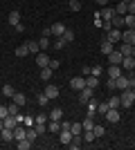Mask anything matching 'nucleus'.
Listing matches in <instances>:
<instances>
[{
	"instance_id": "1",
	"label": "nucleus",
	"mask_w": 135,
	"mask_h": 150,
	"mask_svg": "<svg viewBox=\"0 0 135 150\" xmlns=\"http://www.w3.org/2000/svg\"><path fill=\"white\" fill-rule=\"evenodd\" d=\"M119 101H122V108H131L133 105V101H135V92L131 88L122 90V94H119Z\"/></svg>"
},
{
	"instance_id": "2",
	"label": "nucleus",
	"mask_w": 135,
	"mask_h": 150,
	"mask_svg": "<svg viewBox=\"0 0 135 150\" xmlns=\"http://www.w3.org/2000/svg\"><path fill=\"white\" fill-rule=\"evenodd\" d=\"M104 117H106L108 123H117L119 121V108H108V112L104 114Z\"/></svg>"
},
{
	"instance_id": "3",
	"label": "nucleus",
	"mask_w": 135,
	"mask_h": 150,
	"mask_svg": "<svg viewBox=\"0 0 135 150\" xmlns=\"http://www.w3.org/2000/svg\"><path fill=\"white\" fill-rule=\"evenodd\" d=\"M43 92H45V96H47L50 101H52V99H56L59 94H61V92H59V88H56V85H52V83H47V85H45Z\"/></svg>"
},
{
	"instance_id": "4",
	"label": "nucleus",
	"mask_w": 135,
	"mask_h": 150,
	"mask_svg": "<svg viewBox=\"0 0 135 150\" xmlns=\"http://www.w3.org/2000/svg\"><path fill=\"white\" fill-rule=\"evenodd\" d=\"M122 52H119V50H113V52H110V54H108V63H110V65H122Z\"/></svg>"
},
{
	"instance_id": "5",
	"label": "nucleus",
	"mask_w": 135,
	"mask_h": 150,
	"mask_svg": "<svg viewBox=\"0 0 135 150\" xmlns=\"http://www.w3.org/2000/svg\"><path fill=\"white\" fill-rule=\"evenodd\" d=\"M70 88L72 90H84L86 88V76H74L70 81Z\"/></svg>"
},
{
	"instance_id": "6",
	"label": "nucleus",
	"mask_w": 135,
	"mask_h": 150,
	"mask_svg": "<svg viewBox=\"0 0 135 150\" xmlns=\"http://www.w3.org/2000/svg\"><path fill=\"white\" fill-rule=\"evenodd\" d=\"M90 99H92V88L86 85L84 90H79V101H81V103H88Z\"/></svg>"
},
{
	"instance_id": "7",
	"label": "nucleus",
	"mask_w": 135,
	"mask_h": 150,
	"mask_svg": "<svg viewBox=\"0 0 135 150\" xmlns=\"http://www.w3.org/2000/svg\"><path fill=\"white\" fill-rule=\"evenodd\" d=\"M106 38H108L110 43H122V31H119V29H115V27H113V29H110L108 34H106Z\"/></svg>"
},
{
	"instance_id": "8",
	"label": "nucleus",
	"mask_w": 135,
	"mask_h": 150,
	"mask_svg": "<svg viewBox=\"0 0 135 150\" xmlns=\"http://www.w3.org/2000/svg\"><path fill=\"white\" fill-rule=\"evenodd\" d=\"M25 134H27V128L25 125H16V128H14V141H20V139H25Z\"/></svg>"
},
{
	"instance_id": "9",
	"label": "nucleus",
	"mask_w": 135,
	"mask_h": 150,
	"mask_svg": "<svg viewBox=\"0 0 135 150\" xmlns=\"http://www.w3.org/2000/svg\"><path fill=\"white\" fill-rule=\"evenodd\" d=\"M122 43H131V45H135V29H126V31H122Z\"/></svg>"
},
{
	"instance_id": "10",
	"label": "nucleus",
	"mask_w": 135,
	"mask_h": 150,
	"mask_svg": "<svg viewBox=\"0 0 135 150\" xmlns=\"http://www.w3.org/2000/svg\"><path fill=\"white\" fill-rule=\"evenodd\" d=\"M115 88L117 90H126V88H131V85H129V76H117V79H115Z\"/></svg>"
},
{
	"instance_id": "11",
	"label": "nucleus",
	"mask_w": 135,
	"mask_h": 150,
	"mask_svg": "<svg viewBox=\"0 0 135 150\" xmlns=\"http://www.w3.org/2000/svg\"><path fill=\"white\" fill-rule=\"evenodd\" d=\"M0 139H2L5 144L14 141V130H11V128H2V130H0Z\"/></svg>"
},
{
	"instance_id": "12",
	"label": "nucleus",
	"mask_w": 135,
	"mask_h": 150,
	"mask_svg": "<svg viewBox=\"0 0 135 150\" xmlns=\"http://www.w3.org/2000/svg\"><path fill=\"white\" fill-rule=\"evenodd\" d=\"M36 65H39L41 69L47 67V65H50V56H47V54H41V52H39V54H36Z\"/></svg>"
},
{
	"instance_id": "13",
	"label": "nucleus",
	"mask_w": 135,
	"mask_h": 150,
	"mask_svg": "<svg viewBox=\"0 0 135 150\" xmlns=\"http://www.w3.org/2000/svg\"><path fill=\"white\" fill-rule=\"evenodd\" d=\"M72 137H74V134H72L70 130H61V132H59V141H61V144H65V146L72 141Z\"/></svg>"
},
{
	"instance_id": "14",
	"label": "nucleus",
	"mask_w": 135,
	"mask_h": 150,
	"mask_svg": "<svg viewBox=\"0 0 135 150\" xmlns=\"http://www.w3.org/2000/svg\"><path fill=\"white\" fill-rule=\"evenodd\" d=\"M122 67L126 69V72L135 69V58H133V56H124V58H122Z\"/></svg>"
},
{
	"instance_id": "15",
	"label": "nucleus",
	"mask_w": 135,
	"mask_h": 150,
	"mask_svg": "<svg viewBox=\"0 0 135 150\" xmlns=\"http://www.w3.org/2000/svg\"><path fill=\"white\" fill-rule=\"evenodd\" d=\"M113 50H115V43H110L108 38H104V40H101V54H106V56H108Z\"/></svg>"
},
{
	"instance_id": "16",
	"label": "nucleus",
	"mask_w": 135,
	"mask_h": 150,
	"mask_svg": "<svg viewBox=\"0 0 135 150\" xmlns=\"http://www.w3.org/2000/svg\"><path fill=\"white\" fill-rule=\"evenodd\" d=\"M106 72H108V79H117V76H122V65H110Z\"/></svg>"
},
{
	"instance_id": "17",
	"label": "nucleus",
	"mask_w": 135,
	"mask_h": 150,
	"mask_svg": "<svg viewBox=\"0 0 135 150\" xmlns=\"http://www.w3.org/2000/svg\"><path fill=\"white\" fill-rule=\"evenodd\" d=\"M11 99H14V103H16L18 108H23V105L27 103V96H25L23 92H14V96H11Z\"/></svg>"
},
{
	"instance_id": "18",
	"label": "nucleus",
	"mask_w": 135,
	"mask_h": 150,
	"mask_svg": "<svg viewBox=\"0 0 135 150\" xmlns=\"http://www.w3.org/2000/svg\"><path fill=\"white\" fill-rule=\"evenodd\" d=\"M50 29H52V36H63L65 25H63V23H54V25H52Z\"/></svg>"
},
{
	"instance_id": "19",
	"label": "nucleus",
	"mask_w": 135,
	"mask_h": 150,
	"mask_svg": "<svg viewBox=\"0 0 135 150\" xmlns=\"http://www.w3.org/2000/svg\"><path fill=\"white\" fill-rule=\"evenodd\" d=\"M7 23H9L11 27H16V25L20 23V11H16V9H14V11L9 13V18H7Z\"/></svg>"
},
{
	"instance_id": "20",
	"label": "nucleus",
	"mask_w": 135,
	"mask_h": 150,
	"mask_svg": "<svg viewBox=\"0 0 135 150\" xmlns=\"http://www.w3.org/2000/svg\"><path fill=\"white\" fill-rule=\"evenodd\" d=\"M99 16H104V20H110L113 16H115V7H108V5H106V7L101 9V13H99Z\"/></svg>"
},
{
	"instance_id": "21",
	"label": "nucleus",
	"mask_w": 135,
	"mask_h": 150,
	"mask_svg": "<svg viewBox=\"0 0 135 150\" xmlns=\"http://www.w3.org/2000/svg\"><path fill=\"white\" fill-rule=\"evenodd\" d=\"M86 85H88V88H99V76H92V74H88L86 76Z\"/></svg>"
},
{
	"instance_id": "22",
	"label": "nucleus",
	"mask_w": 135,
	"mask_h": 150,
	"mask_svg": "<svg viewBox=\"0 0 135 150\" xmlns=\"http://www.w3.org/2000/svg\"><path fill=\"white\" fill-rule=\"evenodd\" d=\"M27 50H29V54H39L41 52V45H39V40H27Z\"/></svg>"
},
{
	"instance_id": "23",
	"label": "nucleus",
	"mask_w": 135,
	"mask_h": 150,
	"mask_svg": "<svg viewBox=\"0 0 135 150\" xmlns=\"http://www.w3.org/2000/svg\"><path fill=\"white\" fill-rule=\"evenodd\" d=\"M14 54H16V56H18V58H25L27 54H29V50H27V45L23 43V45H18V47L14 50Z\"/></svg>"
},
{
	"instance_id": "24",
	"label": "nucleus",
	"mask_w": 135,
	"mask_h": 150,
	"mask_svg": "<svg viewBox=\"0 0 135 150\" xmlns=\"http://www.w3.org/2000/svg\"><path fill=\"white\" fill-rule=\"evenodd\" d=\"M81 144H84V141H81V134H77V137H72V141L68 144V148H70V150H79Z\"/></svg>"
},
{
	"instance_id": "25",
	"label": "nucleus",
	"mask_w": 135,
	"mask_h": 150,
	"mask_svg": "<svg viewBox=\"0 0 135 150\" xmlns=\"http://www.w3.org/2000/svg\"><path fill=\"white\" fill-rule=\"evenodd\" d=\"M110 25L115 27V29H119V27L124 25V16H119V13H115V16L110 18Z\"/></svg>"
},
{
	"instance_id": "26",
	"label": "nucleus",
	"mask_w": 135,
	"mask_h": 150,
	"mask_svg": "<svg viewBox=\"0 0 135 150\" xmlns=\"http://www.w3.org/2000/svg\"><path fill=\"white\" fill-rule=\"evenodd\" d=\"M124 25H126V29H135V16L133 13H126V16H124Z\"/></svg>"
},
{
	"instance_id": "27",
	"label": "nucleus",
	"mask_w": 135,
	"mask_h": 150,
	"mask_svg": "<svg viewBox=\"0 0 135 150\" xmlns=\"http://www.w3.org/2000/svg\"><path fill=\"white\" fill-rule=\"evenodd\" d=\"M32 144H34V141H29V139H20V141H16V146H18V150H29V148H32Z\"/></svg>"
},
{
	"instance_id": "28",
	"label": "nucleus",
	"mask_w": 135,
	"mask_h": 150,
	"mask_svg": "<svg viewBox=\"0 0 135 150\" xmlns=\"http://www.w3.org/2000/svg\"><path fill=\"white\" fill-rule=\"evenodd\" d=\"M115 13H119V16H126V13H129V5H126V2H117Z\"/></svg>"
},
{
	"instance_id": "29",
	"label": "nucleus",
	"mask_w": 135,
	"mask_h": 150,
	"mask_svg": "<svg viewBox=\"0 0 135 150\" xmlns=\"http://www.w3.org/2000/svg\"><path fill=\"white\" fill-rule=\"evenodd\" d=\"M36 103H39L41 108H45L47 103H50V99L45 96V92H39V94H36Z\"/></svg>"
},
{
	"instance_id": "30",
	"label": "nucleus",
	"mask_w": 135,
	"mask_h": 150,
	"mask_svg": "<svg viewBox=\"0 0 135 150\" xmlns=\"http://www.w3.org/2000/svg\"><path fill=\"white\" fill-rule=\"evenodd\" d=\"M108 101H101V103H97V114H101V117H104V114H106V112H108Z\"/></svg>"
},
{
	"instance_id": "31",
	"label": "nucleus",
	"mask_w": 135,
	"mask_h": 150,
	"mask_svg": "<svg viewBox=\"0 0 135 150\" xmlns=\"http://www.w3.org/2000/svg\"><path fill=\"white\" fill-rule=\"evenodd\" d=\"M50 119H54V121H61V119H63V110H61V108H54V110L50 112Z\"/></svg>"
},
{
	"instance_id": "32",
	"label": "nucleus",
	"mask_w": 135,
	"mask_h": 150,
	"mask_svg": "<svg viewBox=\"0 0 135 150\" xmlns=\"http://www.w3.org/2000/svg\"><path fill=\"white\" fill-rule=\"evenodd\" d=\"M52 74H54V72H52V67H50V65L41 69V79H43V81H50V79H52Z\"/></svg>"
},
{
	"instance_id": "33",
	"label": "nucleus",
	"mask_w": 135,
	"mask_h": 150,
	"mask_svg": "<svg viewBox=\"0 0 135 150\" xmlns=\"http://www.w3.org/2000/svg\"><path fill=\"white\" fill-rule=\"evenodd\" d=\"M70 132L77 137V134H84V125L81 123H70Z\"/></svg>"
},
{
	"instance_id": "34",
	"label": "nucleus",
	"mask_w": 135,
	"mask_h": 150,
	"mask_svg": "<svg viewBox=\"0 0 135 150\" xmlns=\"http://www.w3.org/2000/svg\"><path fill=\"white\" fill-rule=\"evenodd\" d=\"M119 52H122V56H131V52H133V45H131V43H122Z\"/></svg>"
},
{
	"instance_id": "35",
	"label": "nucleus",
	"mask_w": 135,
	"mask_h": 150,
	"mask_svg": "<svg viewBox=\"0 0 135 150\" xmlns=\"http://www.w3.org/2000/svg\"><path fill=\"white\" fill-rule=\"evenodd\" d=\"M47 130H50V132H61V121L50 119V125H47Z\"/></svg>"
},
{
	"instance_id": "36",
	"label": "nucleus",
	"mask_w": 135,
	"mask_h": 150,
	"mask_svg": "<svg viewBox=\"0 0 135 150\" xmlns=\"http://www.w3.org/2000/svg\"><path fill=\"white\" fill-rule=\"evenodd\" d=\"M61 38H63L65 43H72V40H74V31H72V29H65V31H63V36H61Z\"/></svg>"
},
{
	"instance_id": "37",
	"label": "nucleus",
	"mask_w": 135,
	"mask_h": 150,
	"mask_svg": "<svg viewBox=\"0 0 135 150\" xmlns=\"http://www.w3.org/2000/svg\"><path fill=\"white\" fill-rule=\"evenodd\" d=\"M25 137L29 139V141H34V139L39 137V132H36V128H34V125H32V128H27V134H25Z\"/></svg>"
},
{
	"instance_id": "38",
	"label": "nucleus",
	"mask_w": 135,
	"mask_h": 150,
	"mask_svg": "<svg viewBox=\"0 0 135 150\" xmlns=\"http://www.w3.org/2000/svg\"><path fill=\"white\" fill-rule=\"evenodd\" d=\"M39 45H41V52L47 50V47H50V38H47V36H41L39 38Z\"/></svg>"
},
{
	"instance_id": "39",
	"label": "nucleus",
	"mask_w": 135,
	"mask_h": 150,
	"mask_svg": "<svg viewBox=\"0 0 135 150\" xmlns=\"http://www.w3.org/2000/svg\"><path fill=\"white\" fill-rule=\"evenodd\" d=\"M108 105H110V108H122V101H119V96H110V99H108Z\"/></svg>"
},
{
	"instance_id": "40",
	"label": "nucleus",
	"mask_w": 135,
	"mask_h": 150,
	"mask_svg": "<svg viewBox=\"0 0 135 150\" xmlns=\"http://www.w3.org/2000/svg\"><path fill=\"white\" fill-rule=\"evenodd\" d=\"M92 132H95V137H104V134H106V128H104V125H95Z\"/></svg>"
},
{
	"instance_id": "41",
	"label": "nucleus",
	"mask_w": 135,
	"mask_h": 150,
	"mask_svg": "<svg viewBox=\"0 0 135 150\" xmlns=\"http://www.w3.org/2000/svg\"><path fill=\"white\" fill-rule=\"evenodd\" d=\"M68 7H70V11H79V9H81V2H79V0H70Z\"/></svg>"
},
{
	"instance_id": "42",
	"label": "nucleus",
	"mask_w": 135,
	"mask_h": 150,
	"mask_svg": "<svg viewBox=\"0 0 135 150\" xmlns=\"http://www.w3.org/2000/svg\"><path fill=\"white\" fill-rule=\"evenodd\" d=\"M90 74H92V76H101L104 67H101V65H95V67H90Z\"/></svg>"
},
{
	"instance_id": "43",
	"label": "nucleus",
	"mask_w": 135,
	"mask_h": 150,
	"mask_svg": "<svg viewBox=\"0 0 135 150\" xmlns=\"http://www.w3.org/2000/svg\"><path fill=\"white\" fill-rule=\"evenodd\" d=\"M81 125H84V130H92V128H95V121L90 119V117H86V121Z\"/></svg>"
},
{
	"instance_id": "44",
	"label": "nucleus",
	"mask_w": 135,
	"mask_h": 150,
	"mask_svg": "<svg viewBox=\"0 0 135 150\" xmlns=\"http://www.w3.org/2000/svg\"><path fill=\"white\" fill-rule=\"evenodd\" d=\"M2 94H5V96H14V88L9 85V83H5V85H2Z\"/></svg>"
},
{
	"instance_id": "45",
	"label": "nucleus",
	"mask_w": 135,
	"mask_h": 150,
	"mask_svg": "<svg viewBox=\"0 0 135 150\" xmlns=\"http://www.w3.org/2000/svg\"><path fill=\"white\" fill-rule=\"evenodd\" d=\"M84 139H86V141H88V144H90V141H95V132H92V130H84Z\"/></svg>"
},
{
	"instance_id": "46",
	"label": "nucleus",
	"mask_w": 135,
	"mask_h": 150,
	"mask_svg": "<svg viewBox=\"0 0 135 150\" xmlns=\"http://www.w3.org/2000/svg\"><path fill=\"white\" fill-rule=\"evenodd\" d=\"M34 119H36V123H47V114H45V112H41V114H36ZM36 123H34V125H36Z\"/></svg>"
},
{
	"instance_id": "47",
	"label": "nucleus",
	"mask_w": 135,
	"mask_h": 150,
	"mask_svg": "<svg viewBox=\"0 0 135 150\" xmlns=\"http://www.w3.org/2000/svg\"><path fill=\"white\" fill-rule=\"evenodd\" d=\"M23 123H25V128H32V125L36 123V119H34L32 114H27V117H25V121H23Z\"/></svg>"
},
{
	"instance_id": "48",
	"label": "nucleus",
	"mask_w": 135,
	"mask_h": 150,
	"mask_svg": "<svg viewBox=\"0 0 135 150\" xmlns=\"http://www.w3.org/2000/svg\"><path fill=\"white\" fill-rule=\"evenodd\" d=\"M63 47H65V40H63L61 36H59L56 40H54V50H63Z\"/></svg>"
},
{
	"instance_id": "49",
	"label": "nucleus",
	"mask_w": 135,
	"mask_h": 150,
	"mask_svg": "<svg viewBox=\"0 0 135 150\" xmlns=\"http://www.w3.org/2000/svg\"><path fill=\"white\" fill-rule=\"evenodd\" d=\"M9 114V105H0V119H5Z\"/></svg>"
},
{
	"instance_id": "50",
	"label": "nucleus",
	"mask_w": 135,
	"mask_h": 150,
	"mask_svg": "<svg viewBox=\"0 0 135 150\" xmlns=\"http://www.w3.org/2000/svg\"><path fill=\"white\" fill-rule=\"evenodd\" d=\"M126 76H129V85H131V88H133V85H135V72H133V69H131V72H129V74H126Z\"/></svg>"
},
{
	"instance_id": "51",
	"label": "nucleus",
	"mask_w": 135,
	"mask_h": 150,
	"mask_svg": "<svg viewBox=\"0 0 135 150\" xmlns=\"http://www.w3.org/2000/svg\"><path fill=\"white\" fill-rule=\"evenodd\" d=\"M59 65H61V61H59V58H50V67H52V69H56Z\"/></svg>"
},
{
	"instance_id": "52",
	"label": "nucleus",
	"mask_w": 135,
	"mask_h": 150,
	"mask_svg": "<svg viewBox=\"0 0 135 150\" xmlns=\"http://www.w3.org/2000/svg\"><path fill=\"white\" fill-rule=\"evenodd\" d=\"M106 88L108 90H117L115 88V79H108V81H106Z\"/></svg>"
},
{
	"instance_id": "53",
	"label": "nucleus",
	"mask_w": 135,
	"mask_h": 150,
	"mask_svg": "<svg viewBox=\"0 0 135 150\" xmlns=\"http://www.w3.org/2000/svg\"><path fill=\"white\" fill-rule=\"evenodd\" d=\"M101 27H104V31H110V29H113V25H110V20H104V23H101Z\"/></svg>"
},
{
	"instance_id": "54",
	"label": "nucleus",
	"mask_w": 135,
	"mask_h": 150,
	"mask_svg": "<svg viewBox=\"0 0 135 150\" xmlns=\"http://www.w3.org/2000/svg\"><path fill=\"white\" fill-rule=\"evenodd\" d=\"M9 114H18V105H16V103L9 105Z\"/></svg>"
},
{
	"instance_id": "55",
	"label": "nucleus",
	"mask_w": 135,
	"mask_h": 150,
	"mask_svg": "<svg viewBox=\"0 0 135 150\" xmlns=\"http://www.w3.org/2000/svg\"><path fill=\"white\" fill-rule=\"evenodd\" d=\"M129 13H133V16H135V0H131V2H129Z\"/></svg>"
},
{
	"instance_id": "56",
	"label": "nucleus",
	"mask_w": 135,
	"mask_h": 150,
	"mask_svg": "<svg viewBox=\"0 0 135 150\" xmlns=\"http://www.w3.org/2000/svg\"><path fill=\"white\" fill-rule=\"evenodd\" d=\"M14 29H16V31H18V34H23V31H25V25H23V23H18V25H16V27H14Z\"/></svg>"
},
{
	"instance_id": "57",
	"label": "nucleus",
	"mask_w": 135,
	"mask_h": 150,
	"mask_svg": "<svg viewBox=\"0 0 135 150\" xmlns=\"http://www.w3.org/2000/svg\"><path fill=\"white\" fill-rule=\"evenodd\" d=\"M14 117H16V123H23V121H25V117H23L20 112H18V114H14Z\"/></svg>"
},
{
	"instance_id": "58",
	"label": "nucleus",
	"mask_w": 135,
	"mask_h": 150,
	"mask_svg": "<svg viewBox=\"0 0 135 150\" xmlns=\"http://www.w3.org/2000/svg\"><path fill=\"white\" fill-rule=\"evenodd\" d=\"M97 5H99V7H106V5H108V0H97Z\"/></svg>"
},
{
	"instance_id": "59",
	"label": "nucleus",
	"mask_w": 135,
	"mask_h": 150,
	"mask_svg": "<svg viewBox=\"0 0 135 150\" xmlns=\"http://www.w3.org/2000/svg\"><path fill=\"white\" fill-rule=\"evenodd\" d=\"M131 56H133V58H135V45H133V52H131Z\"/></svg>"
},
{
	"instance_id": "60",
	"label": "nucleus",
	"mask_w": 135,
	"mask_h": 150,
	"mask_svg": "<svg viewBox=\"0 0 135 150\" xmlns=\"http://www.w3.org/2000/svg\"><path fill=\"white\" fill-rule=\"evenodd\" d=\"M2 128H5V123H2V119H0V130H2Z\"/></svg>"
},
{
	"instance_id": "61",
	"label": "nucleus",
	"mask_w": 135,
	"mask_h": 150,
	"mask_svg": "<svg viewBox=\"0 0 135 150\" xmlns=\"http://www.w3.org/2000/svg\"><path fill=\"white\" fill-rule=\"evenodd\" d=\"M119 2H126V5H129V2H131V0H119Z\"/></svg>"
},
{
	"instance_id": "62",
	"label": "nucleus",
	"mask_w": 135,
	"mask_h": 150,
	"mask_svg": "<svg viewBox=\"0 0 135 150\" xmlns=\"http://www.w3.org/2000/svg\"><path fill=\"white\" fill-rule=\"evenodd\" d=\"M65 2H70V0H65Z\"/></svg>"
},
{
	"instance_id": "63",
	"label": "nucleus",
	"mask_w": 135,
	"mask_h": 150,
	"mask_svg": "<svg viewBox=\"0 0 135 150\" xmlns=\"http://www.w3.org/2000/svg\"><path fill=\"white\" fill-rule=\"evenodd\" d=\"M133 92H135V90H133Z\"/></svg>"
}]
</instances>
